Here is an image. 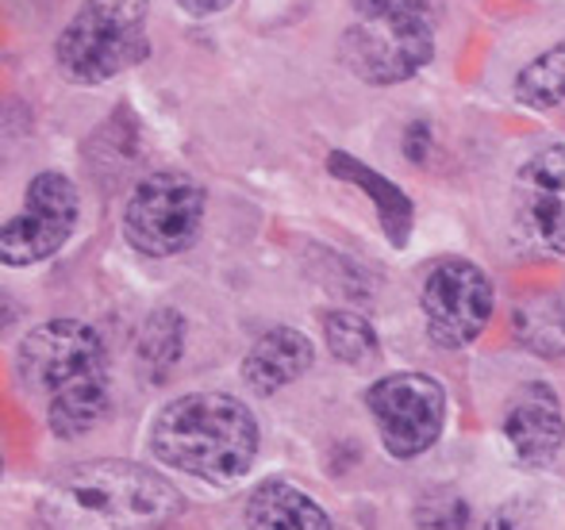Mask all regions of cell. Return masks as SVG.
Masks as SVG:
<instances>
[{"label": "cell", "mask_w": 565, "mask_h": 530, "mask_svg": "<svg viewBox=\"0 0 565 530\" xmlns=\"http://www.w3.org/2000/svg\"><path fill=\"white\" fill-rule=\"evenodd\" d=\"M15 377L31 400H43L58 439H82L108 415L105 338L82 320H46L23 335Z\"/></svg>", "instance_id": "obj_1"}, {"label": "cell", "mask_w": 565, "mask_h": 530, "mask_svg": "<svg viewBox=\"0 0 565 530\" xmlns=\"http://www.w3.org/2000/svg\"><path fill=\"white\" fill-rule=\"evenodd\" d=\"M185 511V496L162 473L135 462H77L46 485L39 523L46 530H162Z\"/></svg>", "instance_id": "obj_2"}, {"label": "cell", "mask_w": 565, "mask_h": 530, "mask_svg": "<svg viewBox=\"0 0 565 530\" xmlns=\"http://www.w3.org/2000/svg\"><path fill=\"white\" fill-rule=\"evenodd\" d=\"M258 450V419L227 392H189L166 403L150 423V454L204 485H231L246 477Z\"/></svg>", "instance_id": "obj_3"}, {"label": "cell", "mask_w": 565, "mask_h": 530, "mask_svg": "<svg viewBox=\"0 0 565 530\" xmlns=\"http://www.w3.org/2000/svg\"><path fill=\"white\" fill-rule=\"evenodd\" d=\"M354 23L342 31L339 58L365 85H401L435 58L427 0H350Z\"/></svg>", "instance_id": "obj_4"}, {"label": "cell", "mask_w": 565, "mask_h": 530, "mask_svg": "<svg viewBox=\"0 0 565 530\" xmlns=\"http://www.w3.org/2000/svg\"><path fill=\"white\" fill-rule=\"evenodd\" d=\"M150 0H85L54 43V66L70 85H105L150 54Z\"/></svg>", "instance_id": "obj_5"}, {"label": "cell", "mask_w": 565, "mask_h": 530, "mask_svg": "<svg viewBox=\"0 0 565 530\" xmlns=\"http://www.w3.org/2000/svg\"><path fill=\"white\" fill-rule=\"evenodd\" d=\"M209 193L185 173H150L124 204V239L147 258H178L201 239Z\"/></svg>", "instance_id": "obj_6"}, {"label": "cell", "mask_w": 565, "mask_h": 530, "mask_svg": "<svg viewBox=\"0 0 565 530\" xmlns=\"http://www.w3.org/2000/svg\"><path fill=\"white\" fill-rule=\"evenodd\" d=\"M365 408L377 423V439L388 457L408 462L443 439L447 389L427 374H388L365 389Z\"/></svg>", "instance_id": "obj_7"}, {"label": "cell", "mask_w": 565, "mask_h": 530, "mask_svg": "<svg viewBox=\"0 0 565 530\" xmlns=\"http://www.w3.org/2000/svg\"><path fill=\"white\" fill-rule=\"evenodd\" d=\"M512 242L527 258H565V142L535 150L515 170Z\"/></svg>", "instance_id": "obj_8"}, {"label": "cell", "mask_w": 565, "mask_h": 530, "mask_svg": "<svg viewBox=\"0 0 565 530\" xmlns=\"http://www.w3.org/2000/svg\"><path fill=\"white\" fill-rule=\"evenodd\" d=\"M77 216H82V196L74 181L54 170L31 177L23 208L0 227V262L20 269L54 258L74 235Z\"/></svg>", "instance_id": "obj_9"}, {"label": "cell", "mask_w": 565, "mask_h": 530, "mask_svg": "<svg viewBox=\"0 0 565 530\" xmlns=\"http://www.w3.org/2000/svg\"><path fill=\"white\" fill-rule=\"evenodd\" d=\"M492 284L481 266L469 258H447L424 277L419 289V312L427 323V338L443 350L469 346L492 315Z\"/></svg>", "instance_id": "obj_10"}, {"label": "cell", "mask_w": 565, "mask_h": 530, "mask_svg": "<svg viewBox=\"0 0 565 530\" xmlns=\"http://www.w3.org/2000/svg\"><path fill=\"white\" fill-rule=\"evenodd\" d=\"M504 439L523 469H546L565 442V415L558 392L543 381L523 385L504 411Z\"/></svg>", "instance_id": "obj_11"}, {"label": "cell", "mask_w": 565, "mask_h": 530, "mask_svg": "<svg viewBox=\"0 0 565 530\" xmlns=\"http://www.w3.org/2000/svg\"><path fill=\"white\" fill-rule=\"evenodd\" d=\"M316 346L308 335L292 327H274L246 350L243 358V385L254 397H274L285 385L300 381L312 369Z\"/></svg>", "instance_id": "obj_12"}, {"label": "cell", "mask_w": 565, "mask_h": 530, "mask_svg": "<svg viewBox=\"0 0 565 530\" xmlns=\"http://www.w3.org/2000/svg\"><path fill=\"white\" fill-rule=\"evenodd\" d=\"M328 173L339 181H347V185H358L365 193V201H373L377 224H381V231H385L388 247H396V250L408 247L412 224H416V208H412V196L404 193L396 181H388L385 173L370 170V165L358 162V158L347 154V150H331Z\"/></svg>", "instance_id": "obj_13"}, {"label": "cell", "mask_w": 565, "mask_h": 530, "mask_svg": "<svg viewBox=\"0 0 565 530\" xmlns=\"http://www.w3.org/2000/svg\"><path fill=\"white\" fill-rule=\"evenodd\" d=\"M246 527L250 530H335L328 511L289 480H262L246 496Z\"/></svg>", "instance_id": "obj_14"}, {"label": "cell", "mask_w": 565, "mask_h": 530, "mask_svg": "<svg viewBox=\"0 0 565 530\" xmlns=\"http://www.w3.org/2000/svg\"><path fill=\"white\" fill-rule=\"evenodd\" d=\"M185 315L178 307H154L142 320L139 338H135V361H139V374L150 385L170 381L181 354H185Z\"/></svg>", "instance_id": "obj_15"}, {"label": "cell", "mask_w": 565, "mask_h": 530, "mask_svg": "<svg viewBox=\"0 0 565 530\" xmlns=\"http://www.w3.org/2000/svg\"><path fill=\"white\" fill-rule=\"evenodd\" d=\"M512 327L520 343L539 358H562L565 354V304L558 296H531L515 304Z\"/></svg>", "instance_id": "obj_16"}, {"label": "cell", "mask_w": 565, "mask_h": 530, "mask_svg": "<svg viewBox=\"0 0 565 530\" xmlns=\"http://www.w3.org/2000/svg\"><path fill=\"white\" fill-rule=\"evenodd\" d=\"M515 100L535 112L558 108L565 100V39L551 51H543L539 58H531L527 66L515 74Z\"/></svg>", "instance_id": "obj_17"}, {"label": "cell", "mask_w": 565, "mask_h": 530, "mask_svg": "<svg viewBox=\"0 0 565 530\" xmlns=\"http://www.w3.org/2000/svg\"><path fill=\"white\" fill-rule=\"evenodd\" d=\"M323 343L347 366H362L377 354V331L358 312H328L323 315Z\"/></svg>", "instance_id": "obj_18"}, {"label": "cell", "mask_w": 565, "mask_h": 530, "mask_svg": "<svg viewBox=\"0 0 565 530\" xmlns=\"http://www.w3.org/2000/svg\"><path fill=\"white\" fill-rule=\"evenodd\" d=\"M416 523L419 530H466L469 504L458 493H431L419 500Z\"/></svg>", "instance_id": "obj_19"}, {"label": "cell", "mask_w": 565, "mask_h": 530, "mask_svg": "<svg viewBox=\"0 0 565 530\" xmlns=\"http://www.w3.org/2000/svg\"><path fill=\"white\" fill-rule=\"evenodd\" d=\"M484 530H539V511L523 500H512L489 519V527Z\"/></svg>", "instance_id": "obj_20"}, {"label": "cell", "mask_w": 565, "mask_h": 530, "mask_svg": "<svg viewBox=\"0 0 565 530\" xmlns=\"http://www.w3.org/2000/svg\"><path fill=\"white\" fill-rule=\"evenodd\" d=\"M404 154L416 165L431 154V128H427V123H412V128L404 131Z\"/></svg>", "instance_id": "obj_21"}, {"label": "cell", "mask_w": 565, "mask_h": 530, "mask_svg": "<svg viewBox=\"0 0 565 530\" xmlns=\"http://www.w3.org/2000/svg\"><path fill=\"white\" fill-rule=\"evenodd\" d=\"M235 0H178V8L181 12H189V15H196V20H204V15H216V12H224V8H231Z\"/></svg>", "instance_id": "obj_22"}]
</instances>
